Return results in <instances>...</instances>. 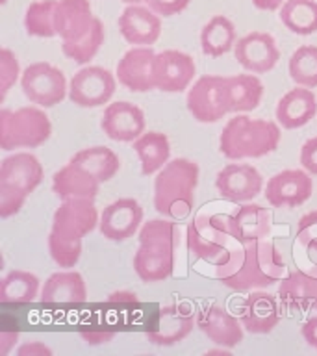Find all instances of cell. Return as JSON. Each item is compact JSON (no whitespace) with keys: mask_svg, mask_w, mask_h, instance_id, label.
<instances>
[{"mask_svg":"<svg viewBox=\"0 0 317 356\" xmlns=\"http://www.w3.org/2000/svg\"><path fill=\"white\" fill-rule=\"evenodd\" d=\"M286 264L269 239L236 241L227 260L216 266L217 280L234 291H254L280 282Z\"/></svg>","mask_w":317,"mask_h":356,"instance_id":"obj_1","label":"cell"},{"mask_svg":"<svg viewBox=\"0 0 317 356\" xmlns=\"http://www.w3.org/2000/svg\"><path fill=\"white\" fill-rule=\"evenodd\" d=\"M199 165L188 158L167 161L154 178V208L169 219H184L195 206Z\"/></svg>","mask_w":317,"mask_h":356,"instance_id":"obj_2","label":"cell"},{"mask_svg":"<svg viewBox=\"0 0 317 356\" xmlns=\"http://www.w3.org/2000/svg\"><path fill=\"white\" fill-rule=\"evenodd\" d=\"M280 136L277 122L236 113L222 128L219 150L228 160L263 158L278 149Z\"/></svg>","mask_w":317,"mask_h":356,"instance_id":"obj_3","label":"cell"},{"mask_svg":"<svg viewBox=\"0 0 317 356\" xmlns=\"http://www.w3.org/2000/svg\"><path fill=\"white\" fill-rule=\"evenodd\" d=\"M43 180V165L30 152L6 156L0 163V217L19 213L24 200Z\"/></svg>","mask_w":317,"mask_h":356,"instance_id":"obj_4","label":"cell"},{"mask_svg":"<svg viewBox=\"0 0 317 356\" xmlns=\"http://www.w3.org/2000/svg\"><path fill=\"white\" fill-rule=\"evenodd\" d=\"M186 238L191 254L213 266L227 260L234 243L238 241L230 228V216L222 213H199L188 225Z\"/></svg>","mask_w":317,"mask_h":356,"instance_id":"obj_5","label":"cell"},{"mask_svg":"<svg viewBox=\"0 0 317 356\" xmlns=\"http://www.w3.org/2000/svg\"><path fill=\"white\" fill-rule=\"evenodd\" d=\"M52 134L49 115L35 106L0 111V147L2 150L35 149L47 143Z\"/></svg>","mask_w":317,"mask_h":356,"instance_id":"obj_6","label":"cell"},{"mask_svg":"<svg viewBox=\"0 0 317 356\" xmlns=\"http://www.w3.org/2000/svg\"><path fill=\"white\" fill-rule=\"evenodd\" d=\"M21 88L24 97L41 108H52L60 104L69 91L65 74L47 61L32 63L22 71Z\"/></svg>","mask_w":317,"mask_h":356,"instance_id":"obj_7","label":"cell"},{"mask_svg":"<svg viewBox=\"0 0 317 356\" xmlns=\"http://www.w3.org/2000/svg\"><path fill=\"white\" fill-rule=\"evenodd\" d=\"M189 113L199 122H217L230 113L228 110L227 78L206 74L191 86L186 99Z\"/></svg>","mask_w":317,"mask_h":356,"instance_id":"obj_8","label":"cell"},{"mask_svg":"<svg viewBox=\"0 0 317 356\" xmlns=\"http://www.w3.org/2000/svg\"><path fill=\"white\" fill-rule=\"evenodd\" d=\"M117 80L104 67H83L69 83V99L80 108H99L108 104L115 93Z\"/></svg>","mask_w":317,"mask_h":356,"instance_id":"obj_9","label":"cell"},{"mask_svg":"<svg viewBox=\"0 0 317 356\" xmlns=\"http://www.w3.org/2000/svg\"><path fill=\"white\" fill-rule=\"evenodd\" d=\"M95 199H65L52 217L50 232L71 241H82L99 225Z\"/></svg>","mask_w":317,"mask_h":356,"instance_id":"obj_10","label":"cell"},{"mask_svg":"<svg viewBox=\"0 0 317 356\" xmlns=\"http://www.w3.org/2000/svg\"><path fill=\"white\" fill-rule=\"evenodd\" d=\"M314 193V180L308 171L286 169L267 180L266 199L273 208H297Z\"/></svg>","mask_w":317,"mask_h":356,"instance_id":"obj_11","label":"cell"},{"mask_svg":"<svg viewBox=\"0 0 317 356\" xmlns=\"http://www.w3.org/2000/svg\"><path fill=\"white\" fill-rule=\"evenodd\" d=\"M119 82L132 93L156 89V52L150 47H133L117 63Z\"/></svg>","mask_w":317,"mask_h":356,"instance_id":"obj_12","label":"cell"},{"mask_svg":"<svg viewBox=\"0 0 317 356\" xmlns=\"http://www.w3.org/2000/svg\"><path fill=\"white\" fill-rule=\"evenodd\" d=\"M195 325L197 319L191 306L186 302H174L158 312V321L154 323V328L147 330V339L158 347H171L188 338L193 332Z\"/></svg>","mask_w":317,"mask_h":356,"instance_id":"obj_13","label":"cell"},{"mask_svg":"<svg viewBox=\"0 0 317 356\" xmlns=\"http://www.w3.org/2000/svg\"><path fill=\"white\" fill-rule=\"evenodd\" d=\"M216 188L222 199L232 202H249L261 193L263 177L254 165L230 163L217 172Z\"/></svg>","mask_w":317,"mask_h":356,"instance_id":"obj_14","label":"cell"},{"mask_svg":"<svg viewBox=\"0 0 317 356\" xmlns=\"http://www.w3.org/2000/svg\"><path fill=\"white\" fill-rule=\"evenodd\" d=\"M234 56L245 71L263 74L277 65L280 60V50L271 33L250 32L238 39L234 47Z\"/></svg>","mask_w":317,"mask_h":356,"instance_id":"obj_15","label":"cell"},{"mask_svg":"<svg viewBox=\"0 0 317 356\" xmlns=\"http://www.w3.org/2000/svg\"><path fill=\"white\" fill-rule=\"evenodd\" d=\"M197 74L195 60L180 50H163L156 54V89L165 93H182Z\"/></svg>","mask_w":317,"mask_h":356,"instance_id":"obj_16","label":"cell"},{"mask_svg":"<svg viewBox=\"0 0 317 356\" xmlns=\"http://www.w3.org/2000/svg\"><path fill=\"white\" fill-rule=\"evenodd\" d=\"M143 221V208L136 199H119L104 208L99 230L110 241H127L138 232Z\"/></svg>","mask_w":317,"mask_h":356,"instance_id":"obj_17","label":"cell"},{"mask_svg":"<svg viewBox=\"0 0 317 356\" xmlns=\"http://www.w3.org/2000/svg\"><path fill=\"white\" fill-rule=\"evenodd\" d=\"M100 128L111 141L130 143L145 132V113L128 100H117L106 106Z\"/></svg>","mask_w":317,"mask_h":356,"instance_id":"obj_18","label":"cell"},{"mask_svg":"<svg viewBox=\"0 0 317 356\" xmlns=\"http://www.w3.org/2000/svg\"><path fill=\"white\" fill-rule=\"evenodd\" d=\"M119 32L124 41L136 47H150L161 35V19L149 6L128 4L119 15Z\"/></svg>","mask_w":317,"mask_h":356,"instance_id":"obj_19","label":"cell"},{"mask_svg":"<svg viewBox=\"0 0 317 356\" xmlns=\"http://www.w3.org/2000/svg\"><path fill=\"white\" fill-rule=\"evenodd\" d=\"M197 327L202 330L206 338L211 343L219 347L232 349L243 341V323L238 317H234L222 306L210 305L202 308L197 316Z\"/></svg>","mask_w":317,"mask_h":356,"instance_id":"obj_20","label":"cell"},{"mask_svg":"<svg viewBox=\"0 0 317 356\" xmlns=\"http://www.w3.org/2000/svg\"><path fill=\"white\" fill-rule=\"evenodd\" d=\"M280 299L267 291H252L243 300L239 319L250 334H269L280 321Z\"/></svg>","mask_w":317,"mask_h":356,"instance_id":"obj_21","label":"cell"},{"mask_svg":"<svg viewBox=\"0 0 317 356\" xmlns=\"http://www.w3.org/2000/svg\"><path fill=\"white\" fill-rule=\"evenodd\" d=\"M278 299L293 312H317V269L291 271L278 286Z\"/></svg>","mask_w":317,"mask_h":356,"instance_id":"obj_22","label":"cell"},{"mask_svg":"<svg viewBox=\"0 0 317 356\" xmlns=\"http://www.w3.org/2000/svg\"><path fill=\"white\" fill-rule=\"evenodd\" d=\"M317 113V99L310 88L297 86L289 89L277 104V122L286 130H295L308 124Z\"/></svg>","mask_w":317,"mask_h":356,"instance_id":"obj_23","label":"cell"},{"mask_svg":"<svg viewBox=\"0 0 317 356\" xmlns=\"http://www.w3.org/2000/svg\"><path fill=\"white\" fill-rule=\"evenodd\" d=\"M174 250L169 245L139 243L133 254V269L143 282H161L172 275Z\"/></svg>","mask_w":317,"mask_h":356,"instance_id":"obj_24","label":"cell"},{"mask_svg":"<svg viewBox=\"0 0 317 356\" xmlns=\"http://www.w3.org/2000/svg\"><path fill=\"white\" fill-rule=\"evenodd\" d=\"M230 228L239 241H260L269 239L273 234L271 211L260 204H243L230 216Z\"/></svg>","mask_w":317,"mask_h":356,"instance_id":"obj_25","label":"cell"},{"mask_svg":"<svg viewBox=\"0 0 317 356\" xmlns=\"http://www.w3.org/2000/svg\"><path fill=\"white\" fill-rule=\"evenodd\" d=\"M88 300L86 280L76 271H58L44 280L41 289L43 305H80Z\"/></svg>","mask_w":317,"mask_h":356,"instance_id":"obj_26","label":"cell"},{"mask_svg":"<svg viewBox=\"0 0 317 356\" xmlns=\"http://www.w3.org/2000/svg\"><path fill=\"white\" fill-rule=\"evenodd\" d=\"M100 182L76 163L69 161L52 178V191L61 200L65 199H95Z\"/></svg>","mask_w":317,"mask_h":356,"instance_id":"obj_27","label":"cell"},{"mask_svg":"<svg viewBox=\"0 0 317 356\" xmlns=\"http://www.w3.org/2000/svg\"><path fill=\"white\" fill-rule=\"evenodd\" d=\"M93 21V8L89 0H58L56 32L61 41L80 38Z\"/></svg>","mask_w":317,"mask_h":356,"instance_id":"obj_28","label":"cell"},{"mask_svg":"<svg viewBox=\"0 0 317 356\" xmlns=\"http://www.w3.org/2000/svg\"><path fill=\"white\" fill-rule=\"evenodd\" d=\"M133 150L141 161V175L150 177L165 165L171 158V143L163 132L149 130L133 141Z\"/></svg>","mask_w":317,"mask_h":356,"instance_id":"obj_29","label":"cell"},{"mask_svg":"<svg viewBox=\"0 0 317 356\" xmlns=\"http://www.w3.org/2000/svg\"><path fill=\"white\" fill-rule=\"evenodd\" d=\"M228 110L230 113H245L256 110L263 97V83L254 72L227 78Z\"/></svg>","mask_w":317,"mask_h":356,"instance_id":"obj_30","label":"cell"},{"mask_svg":"<svg viewBox=\"0 0 317 356\" xmlns=\"http://www.w3.org/2000/svg\"><path fill=\"white\" fill-rule=\"evenodd\" d=\"M236 26L225 15L211 17L200 32V49L202 54L219 58L236 47Z\"/></svg>","mask_w":317,"mask_h":356,"instance_id":"obj_31","label":"cell"},{"mask_svg":"<svg viewBox=\"0 0 317 356\" xmlns=\"http://www.w3.org/2000/svg\"><path fill=\"white\" fill-rule=\"evenodd\" d=\"M72 163H76L88 172H91L100 184L110 182L121 169V160L119 156L108 147H89L71 158Z\"/></svg>","mask_w":317,"mask_h":356,"instance_id":"obj_32","label":"cell"},{"mask_svg":"<svg viewBox=\"0 0 317 356\" xmlns=\"http://www.w3.org/2000/svg\"><path fill=\"white\" fill-rule=\"evenodd\" d=\"M106 32L104 24L100 19L95 17V21L91 22V26L86 30V32L76 39H69V41H61V50L63 54L72 60L78 65H83V63H89L93 60L97 52L100 50V47L104 44Z\"/></svg>","mask_w":317,"mask_h":356,"instance_id":"obj_33","label":"cell"},{"mask_svg":"<svg viewBox=\"0 0 317 356\" xmlns=\"http://www.w3.org/2000/svg\"><path fill=\"white\" fill-rule=\"evenodd\" d=\"M280 21L289 32L311 35L317 32L316 0H286L280 8Z\"/></svg>","mask_w":317,"mask_h":356,"instance_id":"obj_34","label":"cell"},{"mask_svg":"<svg viewBox=\"0 0 317 356\" xmlns=\"http://www.w3.org/2000/svg\"><path fill=\"white\" fill-rule=\"evenodd\" d=\"M39 293V278L28 271L8 273L0 284V300L10 305L33 302Z\"/></svg>","mask_w":317,"mask_h":356,"instance_id":"obj_35","label":"cell"},{"mask_svg":"<svg viewBox=\"0 0 317 356\" xmlns=\"http://www.w3.org/2000/svg\"><path fill=\"white\" fill-rule=\"evenodd\" d=\"M56 8L58 0H38L26 8L24 28L32 38H54L56 32Z\"/></svg>","mask_w":317,"mask_h":356,"instance_id":"obj_36","label":"cell"},{"mask_svg":"<svg viewBox=\"0 0 317 356\" xmlns=\"http://www.w3.org/2000/svg\"><path fill=\"white\" fill-rule=\"evenodd\" d=\"M289 78L302 88H317V47L302 44L289 58Z\"/></svg>","mask_w":317,"mask_h":356,"instance_id":"obj_37","label":"cell"},{"mask_svg":"<svg viewBox=\"0 0 317 356\" xmlns=\"http://www.w3.org/2000/svg\"><path fill=\"white\" fill-rule=\"evenodd\" d=\"M139 243H161L177 249L180 245V230L169 219H152L139 230Z\"/></svg>","mask_w":317,"mask_h":356,"instance_id":"obj_38","label":"cell"},{"mask_svg":"<svg viewBox=\"0 0 317 356\" xmlns=\"http://www.w3.org/2000/svg\"><path fill=\"white\" fill-rule=\"evenodd\" d=\"M49 252L60 267H74L82 256V241H71L49 234Z\"/></svg>","mask_w":317,"mask_h":356,"instance_id":"obj_39","label":"cell"},{"mask_svg":"<svg viewBox=\"0 0 317 356\" xmlns=\"http://www.w3.org/2000/svg\"><path fill=\"white\" fill-rule=\"evenodd\" d=\"M297 243L310 254H317V210L308 211L297 225Z\"/></svg>","mask_w":317,"mask_h":356,"instance_id":"obj_40","label":"cell"},{"mask_svg":"<svg viewBox=\"0 0 317 356\" xmlns=\"http://www.w3.org/2000/svg\"><path fill=\"white\" fill-rule=\"evenodd\" d=\"M21 74L19 69V60L10 49L0 50V89H2V100L11 89V86L17 82V78Z\"/></svg>","mask_w":317,"mask_h":356,"instance_id":"obj_41","label":"cell"},{"mask_svg":"<svg viewBox=\"0 0 317 356\" xmlns=\"http://www.w3.org/2000/svg\"><path fill=\"white\" fill-rule=\"evenodd\" d=\"M191 0H145V4L160 17L178 15L189 6Z\"/></svg>","mask_w":317,"mask_h":356,"instance_id":"obj_42","label":"cell"},{"mask_svg":"<svg viewBox=\"0 0 317 356\" xmlns=\"http://www.w3.org/2000/svg\"><path fill=\"white\" fill-rule=\"evenodd\" d=\"M300 163L310 175L317 177V136L308 139L300 149Z\"/></svg>","mask_w":317,"mask_h":356,"instance_id":"obj_43","label":"cell"},{"mask_svg":"<svg viewBox=\"0 0 317 356\" xmlns=\"http://www.w3.org/2000/svg\"><path fill=\"white\" fill-rule=\"evenodd\" d=\"M82 339L88 345H104L110 343L115 338V332H102V330H89V332H80Z\"/></svg>","mask_w":317,"mask_h":356,"instance_id":"obj_44","label":"cell"},{"mask_svg":"<svg viewBox=\"0 0 317 356\" xmlns=\"http://www.w3.org/2000/svg\"><path fill=\"white\" fill-rule=\"evenodd\" d=\"M19 356H50L52 355V349H49L47 345L41 343V341H30V343L22 345L21 349L17 350Z\"/></svg>","mask_w":317,"mask_h":356,"instance_id":"obj_45","label":"cell"},{"mask_svg":"<svg viewBox=\"0 0 317 356\" xmlns=\"http://www.w3.org/2000/svg\"><path fill=\"white\" fill-rule=\"evenodd\" d=\"M300 332H302V338L306 339V343L317 349V316L308 319L300 328Z\"/></svg>","mask_w":317,"mask_h":356,"instance_id":"obj_46","label":"cell"},{"mask_svg":"<svg viewBox=\"0 0 317 356\" xmlns=\"http://www.w3.org/2000/svg\"><path fill=\"white\" fill-rule=\"evenodd\" d=\"M19 339V332H2L0 334V353L8 355L11 349V345Z\"/></svg>","mask_w":317,"mask_h":356,"instance_id":"obj_47","label":"cell"},{"mask_svg":"<svg viewBox=\"0 0 317 356\" xmlns=\"http://www.w3.org/2000/svg\"><path fill=\"white\" fill-rule=\"evenodd\" d=\"M110 302H130V305H133V302H139L138 295L133 293V291H115V293L110 295Z\"/></svg>","mask_w":317,"mask_h":356,"instance_id":"obj_48","label":"cell"},{"mask_svg":"<svg viewBox=\"0 0 317 356\" xmlns=\"http://www.w3.org/2000/svg\"><path fill=\"white\" fill-rule=\"evenodd\" d=\"M286 0H252V4L261 11H275V10H280L282 4Z\"/></svg>","mask_w":317,"mask_h":356,"instance_id":"obj_49","label":"cell"},{"mask_svg":"<svg viewBox=\"0 0 317 356\" xmlns=\"http://www.w3.org/2000/svg\"><path fill=\"white\" fill-rule=\"evenodd\" d=\"M122 2H127V4H141L145 0H122Z\"/></svg>","mask_w":317,"mask_h":356,"instance_id":"obj_50","label":"cell"}]
</instances>
